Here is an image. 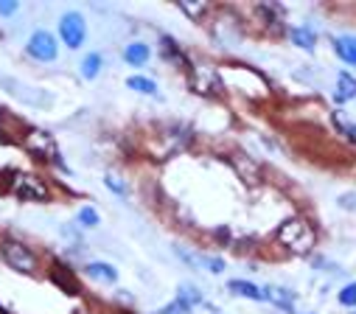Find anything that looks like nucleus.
I'll return each mask as SVG.
<instances>
[{
  "mask_svg": "<svg viewBox=\"0 0 356 314\" xmlns=\"http://www.w3.org/2000/svg\"><path fill=\"white\" fill-rule=\"evenodd\" d=\"M278 242L289 250V253H295V256H306V253H312V247H314V230H312V224L306 222V219H300V216H292V219H286L281 227H278Z\"/></svg>",
  "mask_w": 356,
  "mask_h": 314,
  "instance_id": "obj_1",
  "label": "nucleus"
},
{
  "mask_svg": "<svg viewBox=\"0 0 356 314\" xmlns=\"http://www.w3.org/2000/svg\"><path fill=\"white\" fill-rule=\"evenodd\" d=\"M127 88L129 90H138L143 96H157V85L152 82V78H143V76H129L127 78Z\"/></svg>",
  "mask_w": 356,
  "mask_h": 314,
  "instance_id": "obj_14",
  "label": "nucleus"
},
{
  "mask_svg": "<svg viewBox=\"0 0 356 314\" xmlns=\"http://www.w3.org/2000/svg\"><path fill=\"white\" fill-rule=\"evenodd\" d=\"M104 183H107V188H110V191H115V194H121V197L127 194V185L121 183V177H115V174H107V177H104Z\"/></svg>",
  "mask_w": 356,
  "mask_h": 314,
  "instance_id": "obj_21",
  "label": "nucleus"
},
{
  "mask_svg": "<svg viewBox=\"0 0 356 314\" xmlns=\"http://www.w3.org/2000/svg\"><path fill=\"white\" fill-rule=\"evenodd\" d=\"M177 300H180V303L186 306V311H188V308H194L197 303H202V297H200V292H197L194 286H183L180 292H177Z\"/></svg>",
  "mask_w": 356,
  "mask_h": 314,
  "instance_id": "obj_17",
  "label": "nucleus"
},
{
  "mask_svg": "<svg viewBox=\"0 0 356 314\" xmlns=\"http://www.w3.org/2000/svg\"><path fill=\"white\" fill-rule=\"evenodd\" d=\"M26 51H29V56H34V59H40V62H54L56 53H59V45H56L54 34H48V31H34L31 40H29V45H26Z\"/></svg>",
  "mask_w": 356,
  "mask_h": 314,
  "instance_id": "obj_7",
  "label": "nucleus"
},
{
  "mask_svg": "<svg viewBox=\"0 0 356 314\" xmlns=\"http://www.w3.org/2000/svg\"><path fill=\"white\" fill-rule=\"evenodd\" d=\"M26 149H29L31 154L42 157V160L59 163V146H56L54 135L45 132V129H31V132L26 135Z\"/></svg>",
  "mask_w": 356,
  "mask_h": 314,
  "instance_id": "obj_5",
  "label": "nucleus"
},
{
  "mask_svg": "<svg viewBox=\"0 0 356 314\" xmlns=\"http://www.w3.org/2000/svg\"><path fill=\"white\" fill-rule=\"evenodd\" d=\"M149 56H152V51H149V45H146V42H129V45L124 48V59H127L132 67L146 65V62H149Z\"/></svg>",
  "mask_w": 356,
  "mask_h": 314,
  "instance_id": "obj_10",
  "label": "nucleus"
},
{
  "mask_svg": "<svg viewBox=\"0 0 356 314\" xmlns=\"http://www.w3.org/2000/svg\"><path fill=\"white\" fill-rule=\"evenodd\" d=\"M9 188L23 202H42V199H48V185L40 177H34V174H23V172L15 174L9 180Z\"/></svg>",
  "mask_w": 356,
  "mask_h": 314,
  "instance_id": "obj_2",
  "label": "nucleus"
},
{
  "mask_svg": "<svg viewBox=\"0 0 356 314\" xmlns=\"http://www.w3.org/2000/svg\"><path fill=\"white\" fill-rule=\"evenodd\" d=\"M334 51L345 65L356 67V37H337L334 40Z\"/></svg>",
  "mask_w": 356,
  "mask_h": 314,
  "instance_id": "obj_11",
  "label": "nucleus"
},
{
  "mask_svg": "<svg viewBox=\"0 0 356 314\" xmlns=\"http://www.w3.org/2000/svg\"><path fill=\"white\" fill-rule=\"evenodd\" d=\"M227 289H230L233 295H238V297H247V300H264V289H258V286L250 283V281H230Z\"/></svg>",
  "mask_w": 356,
  "mask_h": 314,
  "instance_id": "obj_13",
  "label": "nucleus"
},
{
  "mask_svg": "<svg viewBox=\"0 0 356 314\" xmlns=\"http://www.w3.org/2000/svg\"><path fill=\"white\" fill-rule=\"evenodd\" d=\"M0 314H6V311H3V308H0Z\"/></svg>",
  "mask_w": 356,
  "mask_h": 314,
  "instance_id": "obj_23",
  "label": "nucleus"
},
{
  "mask_svg": "<svg viewBox=\"0 0 356 314\" xmlns=\"http://www.w3.org/2000/svg\"><path fill=\"white\" fill-rule=\"evenodd\" d=\"M17 12V3H12V0H0V15H15Z\"/></svg>",
  "mask_w": 356,
  "mask_h": 314,
  "instance_id": "obj_22",
  "label": "nucleus"
},
{
  "mask_svg": "<svg viewBox=\"0 0 356 314\" xmlns=\"http://www.w3.org/2000/svg\"><path fill=\"white\" fill-rule=\"evenodd\" d=\"M334 99H337L339 104L356 99V78H353L350 73H339V76H337V93H334Z\"/></svg>",
  "mask_w": 356,
  "mask_h": 314,
  "instance_id": "obj_12",
  "label": "nucleus"
},
{
  "mask_svg": "<svg viewBox=\"0 0 356 314\" xmlns=\"http://www.w3.org/2000/svg\"><path fill=\"white\" fill-rule=\"evenodd\" d=\"M0 256H3V261L17 272H34L37 270V256L20 242L6 239L3 245H0Z\"/></svg>",
  "mask_w": 356,
  "mask_h": 314,
  "instance_id": "obj_3",
  "label": "nucleus"
},
{
  "mask_svg": "<svg viewBox=\"0 0 356 314\" xmlns=\"http://www.w3.org/2000/svg\"><path fill=\"white\" fill-rule=\"evenodd\" d=\"M59 34H62V40H65V45H67L70 51L81 48L84 40H87L84 17H81L79 12H67V15H62V20H59Z\"/></svg>",
  "mask_w": 356,
  "mask_h": 314,
  "instance_id": "obj_6",
  "label": "nucleus"
},
{
  "mask_svg": "<svg viewBox=\"0 0 356 314\" xmlns=\"http://www.w3.org/2000/svg\"><path fill=\"white\" fill-rule=\"evenodd\" d=\"M188 85L200 96H216L222 90V78L211 65H197L188 70Z\"/></svg>",
  "mask_w": 356,
  "mask_h": 314,
  "instance_id": "obj_4",
  "label": "nucleus"
},
{
  "mask_svg": "<svg viewBox=\"0 0 356 314\" xmlns=\"http://www.w3.org/2000/svg\"><path fill=\"white\" fill-rule=\"evenodd\" d=\"M79 222H81L84 227H99V213H96V208H81V210H79Z\"/></svg>",
  "mask_w": 356,
  "mask_h": 314,
  "instance_id": "obj_18",
  "label": "nucleus"
},
{
  "mask_svg": "<svg viewBox=\"0 0 356 314\" xmlns=\"http://www.w3.org/2000/svg\"><path fill=\"white\" fill-rule=\"evenodd\" d=\"M264 300L275 303L278 308H286V311H295V295L284 286H264Z\"/></svg>",
  "mask_w": 356,
  "mask_h": 314,
  "instance_id": "obj_8",
  "label": "nucleus"
},
{
  "mask_svg": "<svg viewBox=\"0 0 356 314\" xmlns=\"http://www.w3.org/2000/svg\"><path fill=\"white\" fill-rule=\"evenodd\" d=\"M87 278L102 281V283H115V281H118V272H115V267H113V264L93 261V264H87Z\"/></svg>",
  "mask_w": 356,
  "mask_h": 314,
  "instance_id": "obj_9",
  "label": "nucleus"
},
{
  "mask_svg": "<svg viewBox=\"0 0 356 314\" xmlns=\"http://www.w3.org/2000/svg\"><path fill=\"white\" fill-rule=\"evenodd\" d=\"M292 40H295V45L303 48V51H314V34H312V28H303V26L292 28Z\"/></svg>",
  "mask_w": 356,
  "mask_h": 314,
  "instance_id": "obj_15",
  "label": "nucleus"
},
{
  "mask_svg": "<svg viewBox=\"0 0 356 314\" xmlns=\"http://www.w3.org/2000/svg\"><path fill=\"white\" fill-rule=\"evenodd\" d=\"M339 303H342V306H356V283H348V286L339 292Z\"/></svg>",
  "mask_w": 356,
  "mask_h": 314,
  "instance_id": "obj_20",
  "label": "nucleus"
},
{
  "mask_svg": "<svg viewBox=\"0 0 356 314\" xmlns=\"http://www.w3.org/2000/svg\"><path fill=\"white\" fill-rule=\"evenodd\" d=\"M177 6H180V9L186 12V15H191L194 20H200V17L205 15V9H208L205 3H186V0H183V3H177Z\"/></svg>",
  "mask_w": 356,
  "mask_h": 314,
  "instance_id": "obj_19",
  "label": "nucleus"
},
{
  "mask_svg": "<svg viewBox=\"0 0 356 314\" xmlns=\"http://www.w3.org/2000/svg\"><path fill=\"white\" fill-rule=\"evenodd\" d=\"M102 70V56L99 53H87V59L81 62V76L84 78H96Z\"/></svg>",
  "mask_w": 356,
  "mask_h": 314,
  "instance_id": "obj_16",
  "label": "nucleus"
}]
</instances>
